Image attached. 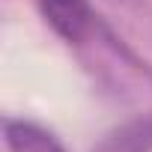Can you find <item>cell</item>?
<instances>
[{
  "instance_id": "6da1fadb",
  "label": "cell",
  "mask_w": 152,
  "mask_h": 152,
  "mask_svg": "<svg viewBox=\"0 0 152 152\" xmlns=\"http://www.w3.org/2000/svg\"><path fill=\"white\" fill-rule=\"evenodd\" d=\"M39 9L66 42L78 45L96 30V12L90 0H39Z\"/></svg>"
},
{
  "instance_id": "7a4b0ae2",
  "label": "cell",
  "mask_w": 152,
  "mask_h": 152,
  "mask_svg": "<svg viewBox=\"0 0 152 152\" xmlns=\"http://www.w3.org/2000/svg\"><path fill=\"white\" fill-rule=\"evenodd\" d=\"M93 152H152V116H131L110 128Z\"/></svg>"
},
{
  "instance_id": "3957f363",
  "label": "cell",
  "mask_w": 152,
  "mask_h": 152,
  "mask_svg": "<svg viewBox=\"0 0 152 152\" xmlns=\"http://www.w3.org/2000/svg\"><path fill=\"white\" fill-rule=\"evenodd\" d=\"M6 146L9 152H66L57 134L30 122V119H6Z\"/></svg>"
}]
</instances>
